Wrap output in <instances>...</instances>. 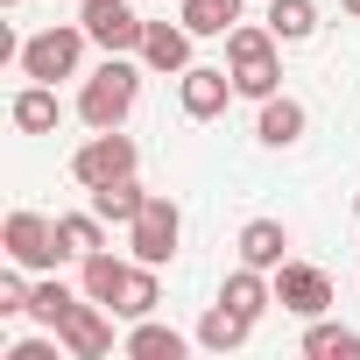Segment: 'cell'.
<instances>
[{"mask_svg": "<svg viewBox=\"0 0 360 360\" xmlns=\"http://www.w3.org/2000/svg\"><path fill=\"white\" fill-rule=\"evenodd\" d=\"M262 276H269V269H248V262H240V269H233V276L219 283V304H233V311L262 318V311L276 304V283H262Z\"/></svg>", "mask_w": 360, "mask_h": 360, "instance_id": "9a60e30c", "label": "cell"}, {"mask_svg": "<svg viewBox=\"0 0 360 360\" xmlns=\"http://www.w3.org/2000/svg\"><path fill=\"white\" fill-rule=\"evenodd\" d=\"M15 127L22 134H50L57 127V85H36L29 78V92H15Z\"/></svg>", "mask_w": 360, "mask_h": 360, "instance_id": "ffe728a7", "label": "cell"}, {"mask_svg": "<svg viewBox=\"0 0 360 360\" xmlns=\"http://www.w3.org/2000/svg\"><path fill=\"white\" fill-rule=\"evenodd\" d=\"M304 353H311V360H360V332L311 318V332H304Z\"/></svg>", "mask_w": 360, "mask_h": 360, "instance_id": "603a6c76", "label": "cell"}, {"mask_svg": "<svg viewBox=\"0 0 360 360\" xmlns=\"http://www.w3.org/2000/svg\"><path fill=\"white\" fill-rule=\"evenodd\" d=\"M0 8H15V0H0Z\"/></svg>", "mask_w": 360, "mask_h": 360, "instance_id": "f1b7e54d", "label": "cell"}, {"mask_svg": "<svg viewBox=\"0 0 360 360\" xmlns=\"http://www.w3.org/2000/svg\"><path fill=\"white\" fill-rule=\"evenodd\" d=\"M346 15H360V0H346Z\"/></svg>", "mask_w": 360, "mask_h": 360, "instance_id": "83f0119b", "label": "cell"}, {"mask_svg": "<svg viewBox=\"0 0 360 360\" xmlns=\"http://www.w3.org/2000/svg\"><path fill=\"white\" fill-rule=\"evenodd\" d=\"M71 176L85 191H99V184H113V176H134V141L120 134V127H99L78 155H71Z\"/></svg>", "mask_w": 360, "mask_h": 360, "instance_id": "52a82bcc", "label": "cell"}, {"mask_svg": "<svg viewBox=\"0 0 360 360\" xmlns=\"http://www.w3.org/2000/svg\"><path fill=\"white\" fill-rule=\"evenodd\" d=\"M127 269H134V262H120V255H106V248H99V255H85V297H99V304L113 311V297H120Z\"/></svg>", "mask_w": 360, "mask_h": 360, "instance_id": "7402d4cb", "label": "cell"}, {"mask_svg": "<svg viewBox=\"0 0 360 360\" xmlns=\"http://www.w3.org/2000/svg\"><path fill=\"white\" fill-rule=\"evenodd\" d=\"M184 332H169V325H155V318H134V332H127V360H184Z\"/></svg>", "mask_w": 360, "mask_h": 360, "instance_id": "2e32d148", "label": "cell"}, {"mask_svg": "<svg viewBox=\"0 0 360 360\" xmlns=\"http://www.w3.org/2000/svg\"><path fill=\"white\" fill-rule=\"evenodd\" d=\"M134 99H141V71L127 64V57H106L92 78H85V92H78V120L99 134V127H120L127 113H134Z\"/></svg>", "mask_w": 360, "mask_h": 360, "instance_id": "6da1fadb", "label": "cell"}, {"mask_svg": "<svg viewBox=\"0 0 360 360\" xmlns=\"http://www.w3.org/2000/svg\"><path fill=\"white\" fill-rule=\"evenodd\" d=\"M57 339L71 360H106L113 353V325H106V304L99 297H78L64 318H57Z\"/></svg>", "mask_w": 360, "mask_h": 360, "instance_id": "ba28073f", "label": "cell"}, {"mask_svg": "<svg viewBox=\"0 0 360 360\" xmlns=\"http://www.w3.org/2000/svg\"><path fill=\"white\" fill-rule=\"evenodd\" d=\"M226 71L248 99H276L283 85V64H276V29H226Z\"/></svg>", "mask_w": 360, "mask_h": 360, "instance_id": "7a4b0ae2", "label": "cell"}, {"mask_svg": "<svg viewBox=\"0 0 360 360\" xmlns=\"http://www.w3.org/2000/svg\"><path fill=\"white\" fill-rule=\"evenodd\" d=\"M304 127H311V113H304L297 99H283V92H276V99H262V120H255V134H262L269 148H297V141H304Z\"/></svg>", "mask_w": 360, "mask_h": 360, "instance_id": "7c38bea8", "label": "cell"}, {"mask_svg": "<svg viewBox=\"0 0 360 360\" xmlns=\"http://www.w3.org/2000/svg\"><path fill=\"white\" fill-rule=\"evenodd\" d=\"M0 248H8L15 269H57V262H71L64 240H57V219H43V212H8Z\"/></svg>", "mask_w": 360, "mask_h": 360, "instance_id": "277c9868", "label": "cell"}, {"mask_svg": "<svg viewBox=\"0 0 360 360\" xmlns=\"http://www.w3.org/2000/svg\"><path fill=\"white\" fill-rule=\"evenodd\" d=\"M248 332H255V318L233 311V304H212V311L198 318V346H205V353H233V346H248Z\"/></svg>", "mask_w": 360, "mask_h": 360, "instance_id": "5bb4252c", "label": "cell"}, {"mask_svg": "<svg viewBox=\"0 0 360 360\" xmlns=\"http://www.w3.org/2000/svg\"><path fill=\"white\" fill-rule=\"evenodd\" d=\"M141 64L184 78V71H191V29H184V22H176V29H169V22H148V36H141Z\"/></svg>", "mask_w": 360, "mask_h": 360, "instance_id": "8fae6325", "label": "cell"}, {"mask_svg": "<svg viewBox=\"0 0 360 360\" xmlns=\"http://www.w3.org/2000/svg\"><path fill=\"white\" fill-rule=\"evenodd\" d=\"M155 304H162V283H155L148 262H134L127 283H120V297H113V318H155Z\"/></svg>", "mask_w": 360, "mask_h": 360, "instance_id": "e0dca14e", "label": "cell"}, {"mask_svg": "<svg viewBox=\"0 0 360 360\" xmlns=\"http://www.w3.org/2000/svg\"><path fill=\"white\" fill-rule=\"evenodd\" d=\"M176 240H184V212H176L169 198H155V191H148V205H141V212H134V226H127V248H134V262L162 269V262L176 255Z\"/></svg>", "mask_w": 360, "mask_h": 360, "instance_id": "5b68a950", "label": "cell"}, {"mask_svg": "<svg viewBox=\"0 0 360 360\" xmlns=\"http://www.w3.org/2000/svg\"><path fill=\"white\" fill-rule=\"evenodd\" d=\"M141 205H148V191L134 184V176H113V184H99V191H92V212H99V219H113V226H134V212H141Z\"/></svg>", "mask_w": 360, "mask_h": 360, "instance_id": "ac0fdd59", "label": "cell"}, {"mask_svg": "<svg viewBox=\"0 0 360 360\" xmlns=\"http://www.w3.org/2000/svg\"><path fill=\"white\" fill-rule=\"evenodd\" d=\"M57 346H64L57 332L50 339H22V346H8V360H57Z\"/></svg>", "mask_w": 360, "mask_h": 360, "instance_id": "4316f807", "label": "cell"}, {"mask_svg": "<svg viewBox=\"0 0 360 360\" xmlns=\"http://www.w3.org/2000/svg\"><path fill=\"white\" fill-rule=\"evenodd\" d=\"M57 240H64L71 262H85V255L106 248V219H99V212H64V219H57Z\"/></svg>", "mask_w": 360, "mask_h": 360, "instance_id": "44dd1931", "label": "cell"}, {"mask_svg": "<svg viewBox=\"0 0 360 360\" xmlns=\"http://www.w3.org/2000/svg\"><path fill=\"white\" fill-rule=\"evenodd\" d=\"M78 22H85V36H92L106 57H127V50H141V36H148V22L127 8V0H85Z\"/></svg>", "mask_w": 360, "mask_h": 360, "instance_id": "8992f818", "label": "cell"}, {"mask_svg": "<svg viewBox=\"0 0 360 360\" xmlns=\"http://www.w3.org/2000/svg\"><path fill=\"white\" fill-rule=\"evenodd\" d=\"M276 304L297 311V318H325L332 311V276L311 269V262H283L276 269Z\"/></svg>", "mask_w": 360, "mask_h": 360, "instance_id": "9c48e42d", "label": "cell"}, {"mask_svg": "<svg viewBox=\"0 0 360 360\" xmlns=\"http://www.w3.org/2000/svg\"><path fill=\"white\" fill-rule=\"evenodd\" d=\"M85 43H92V36H85V22H78V29H43V36H29V43H22V57H15V64H22V78L57 85V78H71V71H78Z\"/></svg>", "mask_w": 360, "mask_h": 360, "instance_id": "3957f363", "label": "cell"}, {"mask_svg": "<svg viewBox=\"0 0 360 360\" xmlns=\"http://www.w3.org/2000/svg\"><path fill=\"white\" fill-rule=\"evenodd\" d=\"M29 297H36V290H29V283H22L15 269L0 276V318H22V311H29Z\"/></svg>", "mask_w": 360, "mask_h": 360, "instance_id": "484cf974", "label": "cell"}, {"mask_svg": "<svg viewBox=\"0 0 360 360\" xmlns=\"http://www.w3.org/2000/svg\"><path fill=\"white\" fill-rule=\"evenodd\" d=\"M233 92H240V85H233V71H226V64H191L184 78H176V99H184V113H191V120H219Z\"/></svg>", "mask_w": 360, "mask_h": 360, "instance_id": "30bf717a", "label": "cell"}, {"mask_svg": "<svg viewBox=\"0 0 360 360\" xmlns=\"http://www.w3.org/2000/svg\"><path fill=\"white\" fill-rule=\"evenodd\" d=\"M71 304H78V297H71L64 283H36V297H29V318H36L43 332H57V318H64Z\"/></svg>", "mask_w": 360, "mask_h": 360, "instance_id": "d4e9b609", "label": "cell"}, {"mask_svg": "<svg viewBox=\"0 0 360 360\" xmlns=\"http://www.w3.org/2000/svg\"><path fill=\"white\" fill-rule=\"evenodd\" d=\"M353 212H360V198H353Z\"/></svg>", "mask_w": 360, "mask_h": 360, "instance_id": "f546056e", "label": "cell"}, {"mask_svg": "<svg viewBox=\"0 0 360 360\" xmlns=\"http://www.w3.org/2000/svg\"><path fill=\"white\" fill-rule=\"evenodd\" d=\"M283 248H290L283 219H248V226H240V262H248V269H283V262H290Z\"/></svg>", "mask_w": 360, "mask_h": 360, "instance_id": "4fadbf2b", "label": "cell"}, {"mask_svg": "<svg viewBox=\"0 0 360 360\" xmlns=\"http://www.w3.org/2000/svg\"><path fill=\"white\" fill-rule=\"evenodd\" d=\"M184 29H191V36H226V29H240V0H184Z\"/></svg>", "mask_w": 360, "mask_h": 360, "instance_id": "cb8c5ba5", "label": "cell"}, {"mask_svg": "<svg viewBox=\"0 0 360 360\" xmlns=\"http://www.w3.org/2000/svg\"><path fill=\"white\" fill-rule=\"evenodd\" d=\"M269 29H276V43H311L318 36V0H269Z\"/></svg>", "mask_w": 360, "mask_h": 360, "instance_id": "d6986e66", "label": "cell"}]
</instances>
